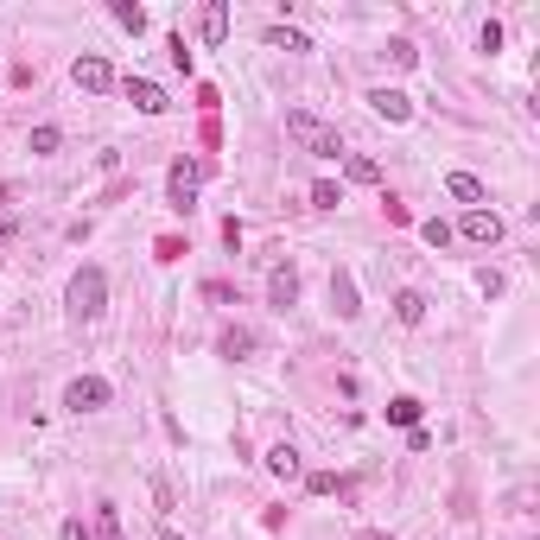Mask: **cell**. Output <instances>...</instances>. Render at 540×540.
Segmentation results:
<instances>
[{
  "mask_svg": "<svg viewBox=\"0 0 540 540\" xmlns=\"http://www.w3.org/2000/svg\"><path fill=\"white\" fill-rule=\"evenodd\" d=\"M287 133H293V147L312 153V159H344V141H337V127L318 121L312 108H287Z\"/></svg>",
  "mask_w": 540,
  "mask_h": 540,
  "instance_id": "obj_1",
  "label": "cell"
},
{
  "mask_svg": "<svg viewBox=\"0 0 540 540\" xmlns=\"http://www.w3.org/2000/svg\"><path fill=\"white\" fill-rule=\"evenodd\" d=\"M102 305H108V274H102V267H77V280H71V318L90 324V318H102Z\"/></svg>",
  "mask_w": 540,
  "mask_h": 540,
  "instance_id": "obj_2",
  "label": "cell"
},
{
  "mask_svg": "<svg viewBox=\"0 0 540 540\" xmlns=\"http://www.w3.org/2000/svg\"><path fill=\"white\" fill-rule=\"evenodd\" d=\"M108 394L115 388L102 375H77L71 388H64V407H71V414H96V407H108Z\"/></svg>",
  "mask_w": 540,
  "mask_h": 540,
  "instance_id": "obj_3",
  "label": "cell"
},
{
  "mask_svg": "<svg viewBox=\"0 0 540 540\" xmlns=\"http://www.w3.org/2000/svg\"><path fill=\"white\" fill-rule=\"evenodd\" d=\"M197 178H210V159H178L172 166V210L197 204Z\"/></svg>",
  "mask_w": 540,
  "mask_h": 540,
  "instance_id": "obj_4",
  "label": "cell"
},
{
  "mask_svg": "<svg viewBox=\"0 0 540 540\" xmlns=\"http://www.w3.org/2000/svg\"><path fill=\"white\" fill-rule=\"evenodd\" d=\"M71 83H77V90H90V96H102V90H115V71H108V57H96V51H83V57L71 64Z\"/></svg>",
  "mask_w": 540,
  "mask_h": 540,
  "instance_id": "obj_5",
  "label": "cell"
},
{
  "mask_svg": "<svg viewBox=\"0 0 540 540\" xmlns=\"http://www.w3.org/2000/svg\"><path fill=\"white\" fill-rule=\"evenodd\" d=\"M458 229H464V242H484V248H490V242H502V217H496V210H464V223H458Z\"/></svg>",
  "mask_w": 540,
  "mask_h": 540,
  "instance_id": "obj_6",
  "label": "cell"
},
{
  "mask_svg": "<svg viewBox=\"0 0 540 540\" xmlns=\"http://www.w3.org/2000/svg\"><path fill=\"white\" fill-rule=\"evenodd\" d=\"M127 102L141 108V115H166L172 102H166V90L159 83H147V77H127Z\"/></svg>",
  "mask_w": 540,
  "mask_h": 540,
  "instance_id": "obj_7",
  "label": "cell"
},
{
  "mask_svg": "<svg viewBox=\"0 0 540 540\" xmlns=\"http://www.w3.org/2000/svg\"><path fill=\"white\" fill-rule=\"evenodd\" d=\"M369 108H375L381 121H407V115H414V102L400 96V90H369Z\"/></svg>",
  "mask_w": 540,
  "mask_h": 540,
  "instance_id": "obj_8",
  "label": "cell"
},
{
  "mask_svg": "<svg viewBox=\"0 0 540 540\" xmlns=\"http://www.w3.org/2000/svg\"><path fill=\"white\" fill-rule=\"evenodd\" d=\"M267 299H274L280 312H287V305H299V274H293V267H274V280H267Z\"/></svg>",
  "mask_w": 540,
  "mask_h": 540,
  "instance_id": "obj_9",
  "label": "cell"
},
{
  "mask_svg": "<svg viewBox=\"0 0 540 540\" xmlns=\"http://www.w3.org/2000/svg\"><path fill=\"white\" fill-rule=\"evenodd\" d=\"M330 305H337V318H356L363 305H356V280L350 274H330Z\"/></svg>",
  "mask_w": 540,
  "mask_h": 540,
  "instance_id": "obj_10",
  "label": "cell"
},
{
  "mask_svg": "<svg viewBox=\"0 0 540 540\" xmlns=\"http://www.w3.org/2000/svg\"><path fill=\"white\" fill-rule=\"evenodd\" d=\"M394 318H400V324H420V318H426V293H414V287L394 293Z\"/></svg>",
  "mask_w": 540,
  "mask_h": 540,
  "instance_id": "obj_11",
  "label": "cell"
},
{
  "mask_svg": "<svg viewBox=\"0 0 540 540\" xmlns=\"http://www.w3.org/2000/svg\"><path fill=\"white\" fill-rule=\"evenodd\" d=\"M445 191L458 197V204H484V184L470 178V172H451V178H445Z\"/></svg>",
  "mask_w": 540,
  "mask_h": 540,
  "instance_id": "obj_12",
  "label": "cell"
},
{
  "mask_svg": "<svg viewBox=\"0 0 540 540\" xmlns=\"http://www.w3.org/2000/svg\"><path fill=\"white\" fill-rule=\"evenodd\" d=\"M229 39V7L217 0V7H204V45H223Z\"/></svg>",
  "mask_w": 540,
  "mask_h": 540,
  "instance_id": "obj_13",
  "label": "cell"
},
{
  "mask_svg": "<svg viewBox=\"0 0 540 540\" xmlns=\"http://www.w3.org/2000/svg\"><path fill=\"white\" fill-rule=\"evenodd\" d=\"M388 420H394V426H420V400H414V394H394V400H388Z\"/></svg>",
  "mask_w": 540,
  "mask_h": 540,
  "instance_id": "obj_14",
  "label": "cell"
},
{
  "mask_svg": "<svg viewBox=\"0 0 540 540\" xmlns=\"http://www.w3.org/2000/svg\"><path fill=\"white\" fill-rule=\"evenodd\" d=\"M267 45H274V51H312V39L293 32V26H267Z\"/></svg>",
  "mask_w": 540,
  "mask_h": 540,
  "instance_id": "obj_15",
  "label": "cell"
},
{
  "mask_svg": "<svg viewBox=\"0 0 540 540\" xmlns=\"http://www.w3.org/2000/svg\"><path fill=\"white\" fill-rule=\"evenodd\" d=\"M115 26H127L133 39L147 32V7H133V0H115Z\"/></svg>",
  "mask_w": 540,
  "mask_h": 540,
  "instance_id": "obj_16",
  "label": "cell"
},
{
  "mask_svg": "<svg viewBox=\"0 0 540 540\" xmlns=\"http://www.w3.org/2000/svg\"><path fill=\"white\" fill-rule=\"evenodd\" d=\"M267 470H274V477H299V451L293 445H274V451H267Z\"/></svg>",
  "mask_w": 540,
  "mask_h": 540,
  "instance_id": "obj_17",
  "label": "cell"
},
{
  "mask_svg": "<svg viewBox=\"0 0 540 540\" xmlns=\"http://www.w3.org/2000/svg\"><path fill=\"white\" fill-rule=\"evenodd\" d=\"M388 64H394V71H414V64H420V51L407 45V39H388V51H381Z\"/></svg>",
  "mask_w": 540,
  "mask_h": 540,
  "instance_id": "obj_18",
  "label": "cell"
},
{
  "mask_svg": "<svg viewBox=\"0 0 540 540\" xmlns=\"http://www.w3.org/2000/svg\"><path fill=\"white\" fill-rule=\"evenodd\" d=\"M344 172H350L356 184H381V166H375V159H363V153H350V159H344Z\"/></svg>",
  "mask_w": 540,
  "mask_h": 540,
  "instance_id": "obj_19",
  "label": "cell"
},
{
  "mask_svg": "<svg viewBox=\"0 0 540 540\" xmlns=\"http://www.w3.org/2000/svg\"><path fill=\"white\" fill-rule=\"evenodd\" d=\"M248 350H254V330L229 324V330H223V356H248Z\"/></svg>",
  "mask_w": 540,
  "mask_h": 540,
  "instance_id": "obj_20",
  "label": "cell"
},
{
  "mask_svg": "<svg viewBox=\"0 0 540 540\" xmlns=\"http://www.w3.org/2000/svg\"><path fill=\"white\" fill-rule=\"evenodd\" d=\"M305 490H312V496H337V490H344V496H350V484H337V477H330V470H312V477H305Z\"/></svg>",
  "mask_w": 540,
  "mask_h": 540,
  "instance_id": "obj_21",
  "label": "cell"
},
{
  "mask_svg": "<svg viewBox=\"0 0 540 540\" xmlns=\"http://www.w3.org/2000/svg\"><path fill=\"white\" fill-rule=\"evenodd\" d=\"M312 204H318V210H337V204H344V191H337L330 178H318V184H312Z\"/></svg>",
  "mask_w": 540,
  "mask_h": 540,
  "instance_id": "obj_22",
  "label": "cell"
},
{
  "mask_svg": "<svg viewBox=\"0 0 540 540\" xmlns=\"http://www.w3.org/2000/svg\"><path fill=\"white\" fill-rule=\"evenodd\" d=\"M96 521H102V540H121V509H115V502H102Z\"/></svg>",
  "mask_w": 540,
  "mask_h": 540,
  "instance_id": "obj_23",
  "label": "cell"
},
{
  "mask_svg": "<svg viewBox=\"0 0 540 540\" xmlns=\"http://www.w3.org/2000/svg\"><path fill=\"white\" fill-rule=\"evenodd\" d=\"M57 141H64L57 127H32V153H57Z\"/></svg>",
  "mask_w": 540,
  "mask_h": 540,
  "instance_id": "obj_24",
  "label": "cell"
},
{
  "mask_svg": "<svg viewBox=\"0 0 540 540\" xmlns=\"http://www.w3.org/2000/svg\"><path fill=\"white\" fill-rule=\"evenodd\" d=\"M420 236H426L433 248H445V242H451V223H439V217H433V223H420Z\"/></svg>",
  "mask_w": 540,
  "mask_h": 540,
  "instance_id": "obj_25",
  "label": "cell"
},
{
  "mask_svg": "<svg viewBox=\"0 0 540 540\" xmlns=\"http://www.w3.org/2000/svg\"><path fill=\"white\" fill-rule=\"evenodd\" d=\"M57 540H90V527H83V521H64V527H57Z\"/></svg>",
  "mask_w": 540,
  "mask_h": 540,
  "instance_id": "obj_26",
  "label": "cell"
},
{
  "mask_svg": "<svg viewBox=\"0 0 540 540\" xmlns=\"http://www.w3.org/2000/svg\"><path fill=\"white\" fill-rule=\"evenodd\" d=\"M356 540H394V534H381V527H363V534H356Z\"/></svg>",
  "mask_w": 540,
  "mask_h": 540,
  "instance_id": "obj_27",
  "label": "cell"
},
{
  "mask_svg": "<svg viewBox=\"0 0 540 540\" xmlns=\"http://www.w3.org/2000/svg\"><path fill=\"white\" fill-rule=\"evenodd\" d=\"M159 540H178V534H172V527H166V534H159Z\"/></svg>",
  "mask_w": 540,
  "mask_h": 540,
  "instance_id": "obj_28",
  "label": "cell"
}]
</instances>
